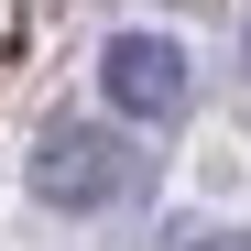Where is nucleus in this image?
Instances as JSON below:
<instances>
[{"label":"nucleus","mask_w":251,"mask_h":251,"mask_svg":"<svg viewBox=\"0 0 251 251\" xmlns=\"http://www.w3.org/2000/svg\"><path fill=\"white\" fill-rule=\"evenodd\" d=\"M175 251H251V240H175Z\"/></svg>","instance_id":"obj_3"},{"label":"nucleus","mask_w":251,"mask_h":251,"mask_svg":"<svg viewBox=\"0 0 251 251\" xmlns=\"http://www.w3.org/2000/svg\"><path fill=\"white\" fill-rule=\"evenodd\" d=\"M99 88H109V109H131V120H175L186 109V44L120 33V44L99 55Z\"/></svg>","instance_id":"obj_2"},{"label":"nucleus","mask_w":251,"mask_h":251,"mask_svg":"<svg viewBox=\"0 0 251 251\" xmlns=\"http://www.w3.org/2000/svg\"><path fill=\"white\" fill-rule=\"evenodd\" d=\"M131 186H142V153L120 131H99V120H55L33 142V197L44 207H120Z\"/></svg>","instance_id":"obj_1"}]
</instances>
